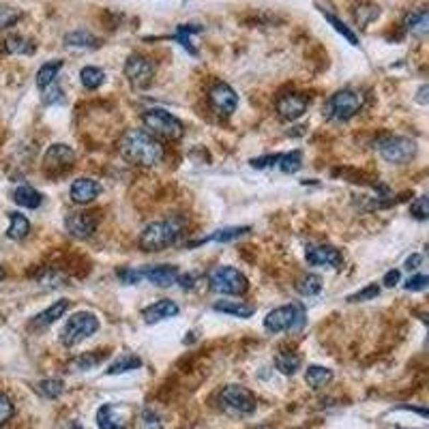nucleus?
I'll use <instances>...</instances> for the list:
<instances>
[{
	"label": "nucleus",
	"mask_w": 429,
	"mask_h": 429,
	"mask_svg": "<svg viewBox=\"0 0 429 429\" xmlns=\"http://www.w3.org/2000/svg\"><path fill=\"white\" fill-rule=\"evenodd\" d=\"M305 380H307V384L314 391H320V389H324L333 380V372L326 370V367H322V365H309L307 372H305Z\"/></svg>",
	"instance_id": "obj_27"
},
{
	"label": "nucleus",
	"mask_w": 429,
	"mask_h": 429,
	"mask_svg": "<svg viewBox=\"0 0 429 429\" xmlns=\"http://www.w3.org/2000/svg\"><path fill=\"white\" fill-rule=\"evenodd\" d=\"M305 322H307V311H305V305L303 303H292V305H283V307H277L273 311L266 314L264 318V328L273 335L277 333H301L305 328Z\"/></svg>",
	"instance_id": "obj_3"
},
{
	"label": "nucleus",
	"mask_w": 429,
	"mask_h": 429,
	"mask_svg": "<svg viewBox=\"0 0 429 429\" xmlns=\"http://www.w3.org/2000/svg\"><path fill=\"white\" fill-rule=\"evenodd\" d=\"M208 101H210V108L217 112L219 116L228 118L236 112L239 108V95L228 86V84H214L208 93Z\"/></svg>",
	"instance_id": "obj_13"
},
{
	"label": "nucleus",
	"mask_w": 429,
	"mask_h": 429,
	"mask_svg": "<svg viewBox=\"0 0 429 429\" xmlns=\"http://www.w3.org/2000/svg\"><path fill=\"white\" fill-rule=\"evenodd\" d=\"M297 292L303 294V297H316V294H320L322 292V277L314 275V273L303 275L297 281Z\"/></svg>",
	"instance_id": "obj_29"
},
{
	"label": "nucleus",
	"mask_w": 429,
	"mask_h": 429,
	"mask_svg": "<svg viewBox=\"0 0 429 429\" xmlns=\"http://www.w3.org/2000/svg\"><path fill=\"white\" fill-rule=\"evenodd\" d=\"M410 212H412V217H416L418 222H425L429 217V200H427V195H418L410 204Z\"/></svg>",
	"instance_id": "obj_41"
},
{
	"label": "nucleus",
	"mask_w": 429,
	"mask_h": 429,
	"mask_svg": "<svg viewBox=\"0 0 429 429\" xmlns=\"http://www.w3.org/2000/svg\"><path fill=\"white\" fill-rule=\"evenodd\" d=\"M378 294H380V285H378V283H370V285H365L363 290L350 294V297H348V303H363V301H372V299H376Z\"/></svg>",
	"instance_id": "obj_39"
},
{
	"label": "nucleus",
	"mask_w": 429,
	"mask_h": 429,
	"mask_svg": "<svg viewBox=\"0 0 429 429\" xmlns=\"http://www.w3.org/2000/svg\"><path fill=\"white\" fill-rule=\"evenodd\" d=\"M97 331H99V318L91 311H78L64 322L60 341L64 348H76L84 339L93 337Z\"/></svg>",
	"instance_id": "obj_6"
},
{
	"label": "nucleus",
	"mask_w": 429,
	"mask_h": 429,
	"mask_svg": "<svg viewBox=\"0 0 429 429\" xmlns=\"http://www.w3.org/2000/svg\"><path fill=\"white\" fill-rule=\"evenodd\" d=\"M80 78H82V86L86 91H97L105 82V71L99 67H84L80 71Z\"/></svg>",
	"instance_id": "obj_30"
},
{
	"label": "nucleus",
	"mask_w": 429,
	"mask_h": 429,
	"mask_svg": "<svg viewBox=\"0 0 429 429\" xmlns=\"http://www.w3.org/2000/svg\"><path fill=\"white\" fill-rule=\"evenodd\" d=\"M399 279H401V273H399L397 268H393V270H389V273L384 275L382 283L387 285V288H395V285L399 283Z\"/></svg>",
	"instance_id": "obj_48"
},
{
	"label": "nucleus",
	"mask_w": 429,
	"mask_h": 429,
	"mask_svg": "<svg viewBox=\"0 0 429 429\" xmlns=\"http://www.w3.org/2000/svg\"><path fill=\"white\" fill-rule=\"evenodd\" d=\"M365 103V97L363 93L359 91H352V88H343V91H337L328 101H326V108H324V114L333 120H350L354 118L356 114L361 112Z\"/></svg>",
	"instance_id": "obj_7"
},
{
	"label": "nucleus",
	"mask_w": 429,
	"mask_h": 429,
	"mask_svg": "<svg viewBox=\"0 0 429 429\" xmlns=\"http://www.w3.org/2000/svg\"><path fill=\"white\" fill-rule=\"evenodd\" d=\"M404 26L408 33H412L414 37H425L427 30H429V16H427V9L421 7L412 13H408L404 18Z\"/></svg>",
	"instance_id": "obj_23"
},
{
	"label": "nucleus",
	"mask_w": 429,
	"mask_h": 429,
	"mask_svg": "<svg viewBox=\"0 0 429 429\" xmlns=\"http://www.w3.org/2000/svg\"><path fill=\"white\" fill-rule=\"evenodd\" d=\"M178 311H181V307H178L174 301L161 299V301H157V303H153V305H149V307L142 309V318H144L149 324H155V322L170 320V318L178 316Z\"/></svg>",
	"instance_id": "obj_18"
},
{
	"label": "nucleus",
	"mask_w": 429,
	"mask_h": 429,
	"mask_svg": "<svg viewBox=\"0 0 429 429\" xmlns=\"http://www.w3.org/2000/svg\"><path fill=\"white\" fill-rule=\"evenodd\" d=\"M277 168L285 174H297L303 168V153L301 151H292V153H283L279 157Z\"/></svg>",
	"instance_id": "obj_33"
},
{
	"label": "nucleus",
	"mask_w": 429,
	"mask_h": 429,
	"mask_svg": "<svg viewBox=\"0 0 429 429\" xmlns=\"http://www.w3.org/2000/svg\"><path fill=\"white\" fill-rule=\"evenodd\" d=\"M97 425H99V429H125L127 421L118 414L116 406L105 404L97 412Z\"/></svg>",
	"instance_id": "obj_22"
},
{
	"label": "nucleus",
	"mask_w": 429,
	"mask_h": 429,
	"mask_svg": "<svg viewBox=\"0 0 429 429\" xmlns=\"http://www.w3.org/2000/svg\"><path fill=\"white\" fill-rule=\"evenodd\" d=\"M279 157H281V155H264V157L251 159L249 164H251V168H256V170H266V168H275V166L279 164Z\"/></svg>",
	"instance_id": "obj_45"
},
{
	"label": "nucleus",
	"mask_w": 429,
	"mask_h": 429,
	"mask_svg": "<svg viewBox=\"0 0 429 429\" xmlns=\"http://www.w3.org/2000/svg\"><path fill=\"white\" fill-rule=\"evenodd\" d=\"M20 18H22V13H20L18 9L3 5V7H0V30H5V28L13 26Z\"/></svg>",
	"instance_id": "obj_43"
},
{
	"label": "nucleus",
	"mask_w": 429,
	"mask_h": 429,
	"mask_svg": "<svg viewBox=\"0 0 429 429\" xmlns=\"http://www.w3.org/2000/svg\"><path fill=\"white\" fill-rule=\"evenodd\" d=\"M101 193V185L93 178H76L71 185V200L78 206H86L95 202Z\"/></svg>",
	"instance_id": "obj_17"
},
{
	"label": "nucleus",
	"mask_w": 429,
	"mask_h": 429,
	"mask_svg": "<svg viewBox=\"0 0 429 429\" xmlns=\"http://www.w3.org/2000/svg\"><path fill=\"white\" fill-rule=\"evenodd\" d=\"M305 258L311 266H328V268L343 266V256L333 245H311V247H307Z\"/></svg>",
	"instance_id": "obj_15"
},
{
	"label": "nucleus",
	"mask_w": 429,
	"mask_h": 429,
	"mask_svg": "<svg viewBox=\"0 0 429 429\" xmlns=\"http://www.w3.org/2000/svg\"><path fill=\"white\" fill-rule=\"evenodd\" d=\"M208 285L212 292L226 297H241L249 290L247 277L234 266H217L208 273Z\"/></svg>",
	"instance_id": "obj_5"
},
{
	"label": "nucleus",
	"mask_w": 429,
	"mask_h": 429,
	"mask_svg": "<svg viewBox=\"0 0 429 429\" xmlns=\"http://www.w3.org/2000/svg\"><path fill=\"white\" fill-rule=\"evenodd\" d=\"M64 41H67V45H76V47H97V45H99L97 37H93V35L86 33V30L71 33V35L64 37Z\"/></svg>",
	"instance_id": "obj_35"
},
{
	"label": "nucleus",
	"mask_w": 429,
	"mask_h": 429,
	"mask_svg": "<svg viewBox=\"0 0 429 429\" xmlns=\"http://www.w3.org/2000/svg\"><path fill=\"white\" fill-rule=\"evenodd\" d=\"M99 226V212H69L64 217V228L71 236L88 239Z\"/></svg>",
	"instance_id": "obj_12"
},
{
	"label": "nucleus",
	"mask_w": 429,
	"mask_h": 429,
	"mask_svg": "<svg viewBox=\"0 0 429 429\" xmlns=\"http://www.w3.org/2000/svg\"><path fill=\"white\" fill-rule=\"evenodd\" d=\"M421 264H423V256H421V253H412V256L406 260V268H408V270H416Z\"/></svg>",
	"instance_id": "obj_49"
},
{
	"label": "nucleus",
	"mask_w": 429,
	"mask_h": 429,
	"mask_svg": "<svg viewBox=\"0 0 429 429\" xmlns=\"http://www.w3.org/2000/svg\"><path fill=\"white\" fill-rule=\"evenodd\" d=\"M74 166H76V151L67 144L50 147L43 157V170H45V174H52V176H60V174L69 172Z\"/></svg>",
	"instance_id": "obj_11"
},
{
	"label": "nucleus",
	"mask_w": 429,
	"mask_h": 429,
	"mask_svg": "<svg viewBox=\"0 0 429 429\" xmlns=\"http://www.w3.org/2000/svg\"><path fill=\"white\" fill-rule=\"evenodd\" d=\"M309 105V97L299 95V93H288V95H281L277 99V116L285 122H294L299 120Z\"/></svg>",
	"instance_id": "obj_14"
},
{
	"label": "nucleus",
	"mask_w": 429,
	"mask_h": 429,
	"mask_svg": "<svg viewBox=\"0 0 429 429\" xmlns=\"http://www.w3.org/2000/svg\"><path fill=\"white\" fill-rule=\"evenodd\" d=\"M5 50H7L9 54H30V52L35 50V45H33L30 41H26L24 37H20V35H11V37L5 41Z\"/></svg>",
	"instance_id": "obj_36"
},
{
	"label": "nucleus",
	"mask_w": 429,
	"mask_h": 429,
	"mask_svg": "<svg viewBox=\"0 0 429 429\" xmlns=\"http://www.w3.org/2000/svg\"><path fill=\"white\" fill-rule=\"evenodd\" d=\"M118 279L125 283V285H135V283H139L142 281V277H139V270L137 268H118Z\"/></svg>",
	"instance_id": "obj_46"
},
{
	"label": "nucleus",
	"mask_w": 429,
	"mask_h": 429,
	"mask_svg": "<svg viewBox=\"0 0 429 429\" xmlns=\"http://www.w3.org/2000/svg\"><path fill=\"white\" fill-rule=\"evenodd\" d=\"M247 232H251L249 226H234V228H222V230H214L212 234L208 236H202L198 241H191L189 247H198V245H204V243H232L241 236H245Z\"/></svg>",
	"instance_id": "obj_19"
},
{
	"label": "nucleus",
	"mask_w": 429,
	"mask_h": 429,
	"mask_svg": "<svg viewBox=\"0 0 429 429\" xmlns=\"http://www.w3.org/2000/svg\"><path fill=\"white\" fill-rule=\"evenodd\" d=\"M60 69H62V60H50V62L41 64V69L37 71V86H39V91L58 80Z\"/></svg>",
	"instance_id": "obj_28"
},
{
	"label": "nucleus",
	"mask_w": 429,
	"mask_h": 429,
	"mask_svg": "<svg viewBox=\"0 0 429 429\" xmlns=\"http://www.w3.org/2000/svg\"><path fill=\"white\" fill-rule=\"evenodd\" d=\"M219 408L230 416H249L256 412V397L245 387L228 384L219 393Z\"/></svg>",
	"instance_id": "obj_8"
},
{
	"label": "nucleus",
	"mask_w": 429,
	"mask_h": 429,
	"mask_svg": "<svg viewBox=\"0 0 429 429\" xmlns=\"http://www.w3.org/2000/svg\"><path fill=\"white\" fill-rule=\"evenodd\" d=\"M139 277H142V281L149 279L151 283L159 285V288H168V285L176 283V279H178V268L172 266V264L147 266V268H139Z\"/></svg>",
	"instance_id": "obj_16"
},
{
	"label": "nucleus",
	"mask_w": 429,
	"mask_h": 429,
	"mask_svg": "<svg viewBox=\"0 0 429 429\" xmlns=\"http://www.w3.org/2000/svg\"><path fill=\"white\" fill-rule=\"evenodd\" d=\"M214 311H222V314H228V316H234V318H251L256 307L249 305V303H243V301H217L212 305Z\"/></svg>",
	"instance_id": "obj_24"
},
{
	"label": "nucleus",
	"mask_w": 429,
	"mask_h": 429,
	"mask_svg": "<svg viewBox=\"0 0 429 429\" xmlns=\"http://www.w3.org/2000/svg\"><path fill=\"white\" fill-rule=\"evenodd\" d=\"M118 153L131 166L153 168L164 161L166 147L144 129H127L118 142Z\"/></svg>",
	"instance_id": "obj_1"
},
{
	"label": "nucleus",
	"mask_w": 429,
	"mask_h": 429,
	"mask_svg": "<svg viewBox=\"0 0 429 429\" xmlns=\"http://www.w3.org/2000/svg\"><path fill=\"white\" fill-rule=\"evenodd\" d=\"M69 307H71V301H67V299H60V301H56L54 305H50L45 311H41V314H37L33 320H30V326L33 328H45V326H50V324H54L58 318H62L67 311H69Z\"/></svg>",
	"instance_id": "obj_20"
},
{
	"label": "nucleus",
	"mask_w": 429,
	"mask_h": 429,
	"mask_svg": "<svg viewBox=\"0 0 429 429\" xmlns=\"http://www.w3.org/2000/svg\"><path fill=\"white\" fill-rule=\"evenodd\" d=\"M376 149L380 151V157L387 164L404 166L416 155V142L410 137H404V135H393V137L382 139Z\"/></svg>",
	"instance_id": "obj_9"
},
{
	"label": "nucleus",
	"mask_w": 429,
	"mask_h": 429,
	"mask_svg": "<svg viewBox=\"0 0 429 429\" xmlns=\"http://www.w3.org/2000/svg\"><path fill=\"white\" fill-rule=\"evenodd\" d=\"M137 367H142V359H139V356H135V354H122L116 363H112V365L108 367V376L127 374V372H133V370H137Z\"/></svg>",
	"instance_id": "obj_31"
},
{
	"label": "nucleus",
	"mask_w": 429,
	"mask_h": 429,
	"mask_svg": "<svg viewBox=\"0 0 429 429\" xmlns=\"http://www.w3.org/2000/svg\"><path fill=\"white\" fill-rule=\"evenodd\" d=\"M427 283H429V277H427V275H414V277H410V279L404 283V288H406L408 292H421V290L427 288Z\"/></svg>",
	"instance_id": "obj_44"
},
{
	"label": "nucleus",
	"mask_w": 429,
	"mask_h": 429,
	"mask_svg": "<svg viewBox=\"0 0 429 429\" xmlns=\"http://www.w3.org/2000/svg\"><path fill=\"white\" fill-rule=\"evenodd\" d=\"M74 429H82V427H80V425H74Z\"/></svg>",
	"instance_id": "obj_52"
},
{
	"label": "nucleus",
	"mask_w": 429,
	"mask_h": 429,
	"mask_svg": "<svg viewBox=\"0 0 429 429\" xmlns=\"http://www.w3.org/2000/svg\"><path fill=\"white\" fill-rule=\"evenodd\" d=\"M11 416H13V401L5 393H0V425L7 423Z\"/></svg>",
	"instance_id": "obj_47"
},
{
	"label": "nucleus",
	"mask_w": 429,
	"mask_h": 429,
	"mask_svg": "<svg viewBox=\"0 0 429 429\" xmlns=\"http://www.w3.org/2000/svg\"><path fill=\"white\" fill-rule=\"evenodd\" d=\"M125 76L135 91H144L155 78V64L142 54H131L125 62Z\"/></svg>",
	"instance_id": "obj_10"
},
{
	"label": "nucleus",
	"mask_w": 429,
	"mask_h": 429,
	"mask_svg": "<svg viewBox=\"0 0 429 429\" xmlns=\"http://www.w3.org/2000/svg\"><path fill=\"white\" fill-rule=\"evenodd\" d=\"M427 91H429V86H421L418 97H416V101H418V103H427Z\"/></svg>",
	"instance_id": "obj_50"
},
{
	"label": "nucleus",
	"mask_w": 429,
	"mask_h": 429,
	"mask_svg": "<svg viewBox=\"0 0 429 429\" xmlns=\"http://www.w3.org/2000/svg\"><path fill=\"white\" fill-rule=\"evenodd\" d=\"M183 236V226L176 219H166V222H155L149 224L144 230H142L137 245L142 251H164L172 245L178 243V239Z\"/></svg>",
	"instance_id": "obj_2"
},
{
	"label": "nucleus",
	"mask_w": 429,
	"mask_h": 429,
	"mask_svg": "<svg viewBox=\"0 0 429 429\" xmlns=\"http://www.w3.org/2000/svg\"><path fill=\"white\" fill-rule=\"evenodd\" d=\"M200 30H202L200 24H181L178 30H176V35H174V39H176L191 56H198V47L193 45L191 35H193V33H200Z\"/></svg>",
	"instance_id": "obj_32"
},
{
	"label": "nucleus",
	"mask_w": 429,
	"mask_h": 429,
	"mask_svg": "<svg viewBox=\"0 0 429 429\" xmlns=\"http://www.w3.org/2000/svg\"><path fill=\"white\" fill-rule=\"evenodd\" d=\"M41 99H43L45 105H56V103H62V101H64V93H62V88L58 86V80L52 82V84H47L45 88H41Z\"/></svg>",
	"instance_id": "obj_37"
},
{
	"label": "nucleus",
	"mask_w": 429,
	"mask_h": 429,
	"mask_svg": "<svg viewBox=\"0 0 429 429\" xmlns=\"http://www.w3.org/2000/svg\"><path fill=\"white\" fill-rule=\"evenodd\" d=\"M0 279H5V270H3V266H0Z\"/></svg>",
	"instance_id": "obj_51"
},
{
	"label": "nucleus",
	"mask_w": 429,
	"mask_h": 429,
	"mask_svg": "<svg viewBox=\"0 0 429 429\" xmlns=\"http://www.w3.org/2000/svg\"><path fill=\"white\" fill-rule=\"evenodd\" d=\"M322 13H324V18H326V20L333 24V28H335L339 35H343V37H345V39H348L352 45H359V39H356V35H354V33H352V30H350V28H348V26H345L341 20H337L335 16H331V13H326V11H322Z\"/></svg>",
	"instance_id": "obj_42"
},
{
	"label": "nucleus",
	"mask_w": 429,
	"mask_h": 429,
	"mask_svg": "<svg viewBox=\"0 0 429 429\" xmlns=\"http://www.w3.org/2000/svg\"><path fill=\"white\" fill-rule=\"evenodd\" d=\"M142 122H144V131H149L153 137L157 139H168V142H176L185 135V127L183 122L170 114L168 110L164 108H151L144 112V116H142Z\"/></svg>",
	"instance_id": "obj_4"
},
{
	"label": "nucleus",
	"mask_w": 429,
	"mask_h": 429,
	"mask_svg": "<svg viewBox=\"0 0 429 429\" xmlns=\"http://www.w3.org/2000/svg\"><path fill=\"white\" fill-rule=\"evenodd\" d=\"M139 429H164V421L155 410H142L139 414Z\"/></svg>",
	"instance_id": "obj_40"
},
{
	"label": "nucleus",
	"mask_w": 429,
	"mask_h": 429,
	"mask_svg": "<svg viewBox=\"0 0 429 429\" xmlns=\"http://www.w3.org/2000/svg\"><path fill=\"white\" fill-rule=\"evenodd\" d=\"M37 393L43 395L45 399H58V397L64 393V382H62V380H56V378H52V380H41V382L37 384Z\"/></svg>",
	"instance_id": "obj_34"
},
{
	"label": "nucleus",
	"mask_w": 429,
	"mask_h": 429,
	"mask_svg": "<svg viewBox=\"0 0 429 429\" xmlns=\"http://www.w3.org/2000/svg\"><path fill=\"white\" fill-rule=\"evenodd\" d=\"M105 359V352L103 354H84V356H78V359L71 363V367L74 370H93V367H97L101 361Z\"/></svg>",
	"instance_id": "obj_38"
},
{
	"label": "nucleus",
	"mask_w": 429,
	"mask_h": 429,
	"mask_svg": "<svg viewBox=\"0 0 429 429\" xmlns=\"http://www.w3.org/2000/svg\"><path fill=\"white\" fill-rule=\"evenodd\" d=\"M303 365V359L297 354V352H290V350H279L275 354V367L279 374L283 376H294Z\"/></svg>",
	"instance_id": "obj_21"
},
{
	"label": "nucleus",
	"mask_w": 429,
	"mask_h": 429,
	"mask_svg": "<svg viewBox=\"0 0 429 429\" xmlns=\"http://www.w3.org/2000/svg\"><path fill=\"white\" fill-rule=\"evenodd\" d=\"M30 232V222L24 217L22 212H9V230L7 236L11 241H24Z\"/></svg>",
	"instance_id": "obj_26"
},
{
	"label": "nucleus",
	"mask_w": 429,
	"mask_h": 429,
	"mask_svg": "<svg viewBox=\"0 0 429 429\" xmlns=\"http://www.w3.org/2000/svg\"><path fill=\"white\" fill-rule=\"evenodd\" d=\"M13 202L18 206H24V208H39L43 204V195L30 185H20L13 191Z\"/></svg>",
	"instance_id": "obj_25"
}]
</instances>
